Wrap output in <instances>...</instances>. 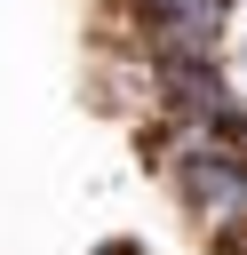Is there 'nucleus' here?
Returning a JSON list of instances; mask_svg holds the SVG:
<instances>
[{
    "label": "nucleus",
    "mask_w": 247,
    "mask_h": 255,
    "mask_svg": "<svg viewBox=\"0 0 247 255\" xmlns=\"http://www.w3.org/2000/svg\"><path fill=\"white\" fill-rule=\"evenodd\" d=\"M223 8H231V0H135V16L159 32V48H167L175 64L207 56V40L223 32Z\"/></svg>",
    "instance_id": "2"
},
{
    "label": "nucleus",
    "mask_w": 247,
    "mask_h": 255,
    "mask_svg": "<svg viewBox=\"0 0 247 255\" xmlns=\"http://www.w3.org/2000/svg\"><path fill=\"white\" fill-rule=\"evenodd\" d=\"M175 183H183V199L223 231V247H231V215H239V159L223 151V143H207V151H183L175 159Z\"/></svg>",
    "instance_id": "1"
}]
</instances>
